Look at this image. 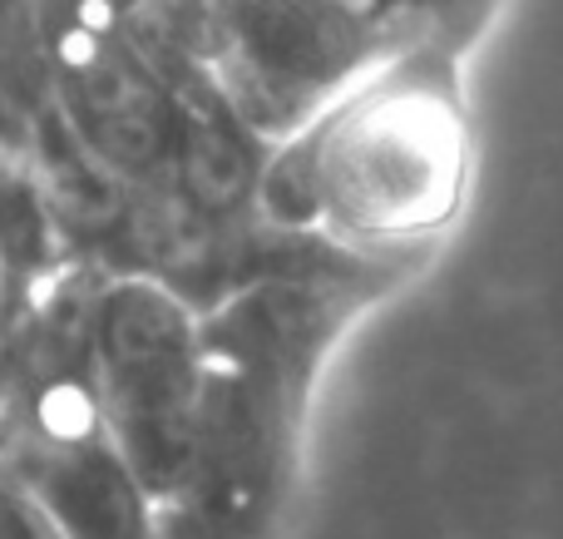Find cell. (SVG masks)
Listing matches in <instances>:
<instances>
[{
  "label": "cell",
  "mask_w": 563,
  "mask_h": 539,
  "mask_svg": "<svg viewBox=\"0 0 563 539\" xmlns=\"http://www.w3.org/2000/svg\"><path fill=\"white\" fill-rule=\"evenodd\" d=\"M297 184L287 223H327L351 257L386 263L455 218L465 188V124L450 95L430 85L371 89L336 105L317 139H291L273 168Z\"/></svg>",
  "instance_id": "cell-2"
},
{
  "label": "cell",
  "mask_w": 563,
  "mask_h": 539,
  "mask_svg": "<svg viewBox=\"0 0 563 539\" xmlns=\"http://www.w3.org/2000/svg\"><path fill=\"white\" fill-rule=\"evenodd\" d=\"M59 539H154V505L104 431L75 441L0 446Z\"/></svg>",
  "instance_id": "cell-4"
},
{
  "label": "cell",
  "mask_w": 563,
  "mask_h": 539,
  "mask_svg": "<svg viewBox=\"0 0 563 539\" xmlns=\"http://www.w3.org/2000/svg\"><path fill=\"white\" fill-rule=\"evenodd\" d=\"M89 386L109 446L154 510L178 495L198 416V322L158 277L99 283Z\"/></svg>",
  "instance_id": "cell-3"
},
{
  "label": "cell",
  "mask_w": 563,
  "mask_h": 539,
  "mask_svg": "<svg viewBox=\"0 0 563 539\" xmlns=\"http://www.w3.org/2000/svg\"><path fill=\"white\" fill-rule=\"evenodd\" d=\"M380 283L273 277L198 322L194 451L178 495L154 510V539H277L317 376Z\"/></svg>",
  "instance_id": "cell-1"
}]
</instances>
